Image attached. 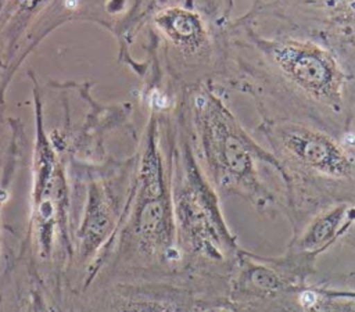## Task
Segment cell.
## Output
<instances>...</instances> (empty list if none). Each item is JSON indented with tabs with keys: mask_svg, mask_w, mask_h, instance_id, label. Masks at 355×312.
<instances>
[{
	"mask_svg": "<svg viewBox=\"0 0 355 312\" xmlns=\"http://www.w3.org/2000/svg\"><path fill=\"white\" fill-rule=\"evenodd\" d=\"M223 43L220 89L247 96L259 121L309 123L340 139L352 129V75L326 44L263 33L241 17L225 26Z\"/></svg>",
	"mask_w": 355,
	"mask_h": 312,
	"instance_id": "cell-1",
	"label": "cell"
},
{
	"mask_svg": "<svg viewBox=\"0 0 355 312\" xmlns=\"http://www.w3.org/2000/svg\"><path fill=\"white\" fill-rule=\"evenodd\" d=\"M148 116L136 144L133 171L116 230L96 265L92 281L169 276L182 269L176 247L171 183L175 101L148 96Z\"/></svg>",
	"mask_w": 355,
	"mask_h": 312,
	"instance_id": "cell-2",
	"label": "cell"
},
{
	"mask_svg": "<svg viewBox=\"0 0 355 312\" xmlns=\"http://www.w3.org/2000/svg\"><path fill=\"white\" fill-rule=\"evenodd\" d=\"M226 96L215 85H200L178 97L197 161L220 198L239 197L261 214L283 211V193L261 175L265 165L279 176L277 161L243 126Z\"/></svg>",
	"mask_w": 355,
	"mask_h": 312,
	"instance_id": "cell-3",
	"label": "cell"
},
{
	"mask_svg": "<svg viewBox=\"0 0 355 312\" xmlns=\"http://www.w3.org/2000/svg\"><path fill=\"white\" fill-rule=\"evenodd\" d=\"M255 132L277 161L291 232L327 205L355 201V155L340 137L294 121H259Z\"/></svg>",
	"mask_w": 355,
	"mask_h": 312,
	"instance_id": "cell-4",
	"label": "cell"
},
{
	"mask_svg": "<svg viewBox=\"0 0 355 312\" xmlns=\"http://www.w3.org/2000/svg\"><path fill=\"white\" fill-rule=\"evenodd\" d=\"M171 183L176 247L182 269L229 280L241 250L220 205V197L194 154L179 100L172 111Z\"/></svg>",
	"mask_w": 355,
	"mask_h": 312,
	"instance_id": "cell-5",
	"label": "cell"
},
{
	"mask_svg": "<svg viewBox=\"0 0 355 312\" xmlns=\"http://www.w3.org/2000/svg\"><path fill=\"white\" fill-rule=\"evenodd\" d=\"M150 28V82L173 100L200 85L220 87L225 72V28L201 12L166 7L147 21Z\"/></svg>",
	"mask_w": 355,
	"mask_h": 312,
	"instance_id": "cell-6",
	"label": "cell"
},
{
	"mask_svg": "<svg viewBox=\"0 0 355 312\" xmlns=\"http://www.w3.org/2000/svg\"><path fill=\"white\" fill-rule=\"evenodd\" d=\"M24 237L42 277L67 291L64 275L72 257L71 191L67 171L51 136L36 112V141L32 168V201Z\"/></svg>",
	"mask_w": 355,
	"mask_h": 312,
	"instance_id": "cell-7",
	"label": "cell"
},
{
	"mask_svg": "<svg viewBox=\"0 0 355 312\" xmlns=\"http://www.w3.org/2000/svg\"><path fill=\"white\" fill-rule=\"evenodd\" d=\"M229 298V281L180 270L169 276L92 281L71 298V312H208Z\"/></svg>",
	"mask_w": 355,
	"mask_h": 312,
	"instance_id": "cell-8",
	"label": "cell"
},
{
	"mask_svg": "<svg viewBox=\"0 0 355 312\" xmlns=\"http://www.w3.org/2000/svg\"><path fill=\"white\" fill-rule=\"evenodd\" d=\"M241 17L263 33L302 36L326 44L355 79V0H257Z\"/></svg>",
	"mask_w": 355,
	"mask_h": 312,
	"instance_id": "cell-9",
	"label": "cell"
},
{
	"mask_svg": "<svg viewBox=\"0 0 355 312\" xmlns=\"http://www.w3.org/2000/svg\"><path fill=\"white\" fill-rule=\"evenodd\" d=\"M318 259L290 251L266 257L240 250L229 276V300L244 302L295 291L316 273Z\"/></svg>",
	"mask_w": 355,
	"mask_h": 312,
	"instance_id": "cell-10",
	"label": "cell"
},
{
	"mask_svg": "<svg viewBox=\"0 0 355 312\" xmlns=\"http://www.w3.org/2000/svg\"><path fill=\"white\" fill-rule=\"evenodd\" d=\"M355 227V201H343L327 205L295 230L287 250L318 259L338 241H344Z\"/></svg>",
	"mask_w": 355,
	"mask_h": 312,
	"instance_id": "cell-11",
	"label": "cell"
},
{
	"mask_svg": "<svg viewBox=\"0 0 355 312\" xmlns=\"http://www.w3.org/2000/svg\"><path fill=\"white\" fill-rule=\"evenodd\" d=\"M304 312H355V287L333 281H309L298 291Z\"/></svg>",
	"mask_w": 355,
	"mask_h": 312,
	"instance_id": "cell-12",
	"label": "cell"
},
{
	"mask_svg": "<svg viewBox=\"0 0 355 312\" xmlns=\"http://www.w3.org/2000/svg\"><path fill=\"white\" fill-rule=\"evenodd\" d=\"M234 0H140L135 28L146 26L150 17L166 7H184L196 10L216 26L225 28L232 19Z\"/></svg>",
	"mask_w": 355,
	"mask_h": 312,
	"instance_id": "cell-13",
	"label": "cell"
},
{
	"mask_svg": "<svg viewBox=\"0 0 355 312\" xmlns=\"http://www.w3.org/2000/svg\"><path fill=\"white\" fill-rule=\"evenodd\" d=\"M301 290V288H300ZM284 293L276 297L263 298L251 304H233L237 312H304L298 298V291Z\"/></svg>",
	"mask_w": 355,
	"mask_h": 312,
	"instance_id": "cell-14",
	"label": "cell"
},
{
	"mask_svg": "<svg viewBox=\"0 0 355 312\" xmlns=\"http://www.w3.org/2000/svg\"><path fill=\"white\" fill-rule=\"evenodd\" d=\"M17 136L11 132V122L0 111V186H7L17 154Z\"/></svg>",
	"mask_w": 355,
	"mask_h": 312,
	"instance_id": "cell-15",
	"label": "cell"
},
{
	"mask_svg": "<svg viewBox=\"0 0 355 312\" xmlns=\"http://www.w3.org/2000/svg\"><path fill=\"white\" fill-rule=\"evenodd\" d=\"M343 143L349 148V151L355 155V130L351 129L349 132H347L343 137H341Z\"/></svg>",
	"mask_w": 355,
	"mask_h": 312,
	"instance_id": "cell-16",
	"label": "cell"
},
{
	"mask_svg": "<svg viewBox=\"0 0 355 312\" xmlns=\"http://www.w3.org/2000/svg\"><path fill=\"white\" fill-rule=\"evenodd\" d=\"M7 198V189L6 186H0V216H1V209ZM1 248H3V241H1V225H0V257H1Z\"/></svg>",
	"mask_w": 355,
	"mask_h": 312,
	"instance_id": "cell-17",
	"label": "cell"
},
{
	"mask_svg": "<svg viewBox=\"0 0 355 312\" xmlns=\"http://www.w3.org/2000/svg\"><path fill=\"white\" fill-rule=\"evenodd\" d=\"M344 243L348 244V245H351L352 248H355V227H354L352 232L347 236V239L344 240Z\"/></svg>",
	"mask_w": 355,
	"mask_h": 312,
	"instance_id": "cell-18",
	"label": "cell"
},
{
	"mask_svg": "<svg viewBox=\"0 0 355 312\" xmlns=\"http://www.w3.org/2000/svg\"><path fill=\"white\" fill-rule=\"evenodd\" d=\"M352 101H354V108H355V80L352 82Z\"/></svg>",
	"mask_w": 355,
	"mask_h": 312,
	"instance_id": "cell-19",
	"label": "cell"
}]
</instances>
